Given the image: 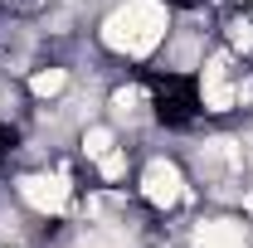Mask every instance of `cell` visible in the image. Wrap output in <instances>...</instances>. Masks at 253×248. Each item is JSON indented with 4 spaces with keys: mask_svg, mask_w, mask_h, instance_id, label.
Returning a JSON list of instances; mask_svg holds the SVG:
<instances>
[{
    "mask_svg": "<svg viewBox=\"0 0 253 248\" xmlns=\"http://www.w3.org/2000/svg\"><path fill=\"white\" fill-rule=\"evenodd\" d=\"M141 83H146V93H151V117L161 126H195L200 122V83L190 78V73H175V68H151V73H141Z\"/></svg>",
    "mask_w": 253,
    "mask_h": 248,
    "instance_id": "1",
    "label": "cell"
}]
</instances>
